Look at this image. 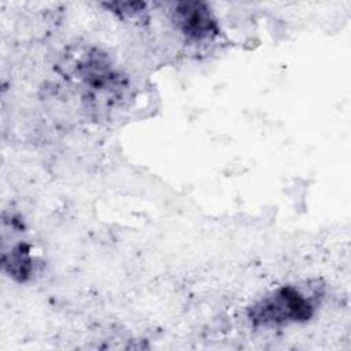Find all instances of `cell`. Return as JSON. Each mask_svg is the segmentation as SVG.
Listing matches in <instances>:
<instances>
[{
    "label": "cell",
    "instance_id": "obj_3",
    "mask_svg": "<svg viewBox=\"0 0 351 351\" xmlns=\"http://www.w3.org/2000/svg\"><path fill=\"white\" fill-rule=\"evenodd\" d=\"M75 74L85 85L96 90H114L121 84L110 60L100 51H88L75 64Z\"/></svg>",
    "mask_w": 351,
    "mask_h": 351
},
{
    "label": "cell",
    "instance_id": "obj_4",
    "mask_svg": "<svg viewBox=\"0 0 351 351\" xmlns=\"http://www.w3.org/2000/svg\"><path fill=\"white\" fill-rule=\"evenodd\" d=\"M4 270L16 281H26L33 271V258L27 244H16L8 254L3 255Z\"/></svg>",
    "mask_w": 351,
    "mask_h": 351
},
{
    "label": "cell",
    "instance_id": "obj_1",
    "mask_svg": "<svg viewBox=\"0 0 351 351\" xmlns=\"http://www.w3.org/2000/svg\"><path fill=\"white\" fill-rule=\"evenodd\" d=\"M317 306V295L306 293L295 285H284L251 304L247 317L256 328H278L308 321Z\"/></svg>",
    "mask_w": 351,
    "mask_h": 351
},
{
    "label": "cell",
    "instance_id": "obj_2",
    "mask_svg": "<svg viewBox=\"0 0 351 351\" xmlns=\"http://www.w3.org/2000/svg\"><path fill=\"white\" fill-rule=\"evenodd\" d=\"M173 21L180 32L193 41H208L219 32L213 12L203 1L177 3Z\"/></svg>",
    "mask_w": 351,
    "mask_h": 351
}]
</instances>
